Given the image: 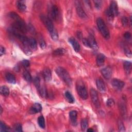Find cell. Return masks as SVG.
Returning <instances> with one entry per match:
<instances>
[{"mask_svg": "<svg viewBox=\"0 0 132 132\" xmlns=\"http://www.w3.org/2000/svg\"><path fill=\"white\" fill-rule=\"evenodd\" d=\"M105 57L102 54H99L96 57V64L99 67L102 66L104 64Z\"/></svg>", "mask_w": 132, "mask_h": 132, "instance_id": "cell-18", "label": "cell"}, {"mask_svg": "<svg viewBox=\"0 0 132 132\" xmlns=\"http://www.w3.org/2000/svg\"><path fill=\"white\" fill-rule=\"evenodd\" d=\"M120 108L121 113L123 114V115H125V114L126 113V106H125V104H123V103H120Z\"/></svg>", "mask_w": 132, "mask_h": 132, "instance_id": "cell-34", "label": "cell"}, {"mask_svg": "<svg viewBox=\"0 0 132 132\" xmlns=\"http://www.w3.org/2000/svg\"><path fill=\"white\" fill-rule=\"evenodd\" d=\"M0 109H1V115L2 114V113H3V109H2V107H0Z\"/></svg>", "mask_w": 132, "mask_h": 132, "instance_id": "cell-45", "label": "cell"}, {"mask_svg": "<svg viewBox=\"0 0 132 132\" xmlns=\"http://www.w3.org/2000/svg\"><path fill=\"white\" fill-rule=\"evenodd\" d=\"M38 123L39 126L42 128H45V118L42 116L39 117L38 119Z\"/></svg>", "mask_w": 132, "mask_h": 132, "instance_id": "cell-28", "label": "cell"}, {"mask_svg": "<svg viewBox=\"0 0 132 132\" xmlns=\"http://www.w3.org/2000/svg\"><path fill=\"white\" fill-rule=\"evenodd\" d=\"M49 14L51 19L55 21H57L59 19L60 16L59 10L58 7L55 5L51 6L50 8Z\"/></svg>", "mask_w": 132, "mask_h": 132, "instance_id": "cell-7", "label": "cell"}, {"mask_svg": "<svg viewBox=\"0 0 132 132\" xmlns=\"http://www.w3.org/2000/svg\"><path fill=\"white\" fill-rule=\"evenodd\" d=\"M9 15L12 19L15 20V22L11 27L20 33H26L27 30V27L25 23L20 18L19 16L15 12L10 13Z\"/></svg>", "mask_w": 132, "mask_h": 132, "instance_id": "cell-1", "label": "cell"}, {"mask_svg": "<svg viewBox=\"0 0 132 132\" xmlns=\"http://www.w3.org/2000/svg\"><path fill=\"white\" fill-rule=\"evenodd\" d=\"M17 7L19 11L24 12L26 9V6L25 5V2L24 1H18L16 3Z\"/></svg>", "mask_w": 132, "mask_h": 132, "instance_id": "cell-21", "label": "cell"}, {"mask_svg": "<svg viewBox=\"0 0 132 132\" xmlns=\"http://www.w3.org/2000/svg\"><path fill=\"white\" fill-rule=\"evenodd\" d=\"M69 42L71 44L73 49L76 52H79L80 51L81 47L79 42L74 38H70L69 39Z\"/></svg>", "mask_w": 132, "mask_h": 132, "instance_id": "cell-15", "label": "cell"}, {"mask_svg": "<svg viewBox=\"0 0 132 132\" xmlns=\"http://www.w3.org/2000/svg\"><path fill=\"white\" fill-rule=\"evenodd\" d=\"M42 75L47 82H50L52 79V72L49 68H46L42 71Z\"/></svg>", "mask_w": 132, "mask_h": 132, "instance_id": "cell-14", "label": "cell"}, {"mask_svg": "<svg viewBox=\"0 0 132 132\" xmlns=\"http://www.w3.org/2000/svg\"><path fill=\"white\" fill-rule=\"evenodd\" d=\"M40 18L41 21L46 26L48 31L50 33L52 39L54 40H57L58 39V35L57 31L54 28V25L51 19L46 17L44 15H41L40 16Z\"/></svg>", "mask_w": 132, "mask_h": 132, "instance_id": "cell-2", "label": "cell"}, {"mask_svg": "<svg viewBox=\"0 0 132 132\" xmlns=\"http://www.w3.org/2000/svg\"><path fill=\"white\" fill-rule=\"evenodd\" d=\"M40 95L43 97H47L48 96V93L46 88L45 86H41L40 88L38 90Z\"/></svg>", "mask_w": 132, "mask_h": 132, "instance_id": "cell-25", "label": "cell"}, {"mask_svg": "<svg viewBox=\"0 0 132 132\" xmlns=\"http://www.w3.org/2000/svg\"><path fill=\"white\" fill-rule=\"evenodd\" d=\"M125 54L128 56V57H131V52L130 50H129L128 49H126L125 50Z\"/></svg>", "mask_w": 132, "mask_h": 132, "instance_id": "cell-43", "label": "cell"}, {"mask_svg": "<svg viewBox=\"0 0 132 132\" xmlns=\"http://www.w3.org/2000/svg\"><path fill=\"white\" fill-rule=\"evenodd\" d=\"M65 53V51L64 49L59 48L56 49L53 52V55L55 56H61L64 55Z\"/></svg>", "mask_w": 132, "mask_h": 132, "instance_id": "cell-26", "label": "cell"}, {"mask_svg": "<svg viewBox=\"0 0 132 132\" xmlns=\"http://www.w3.org/2000/svg\"><path fill=\"white\" fill-rule=\"evenodd\" d=\"M94 6L95 8L97 9H100L102 6V2L101 1H94Z\"/></svg>", "mask_w": 132, "mask_h": 132, "instance_id": "cell-35", "label": "cell"}, {"mask_svg": "<svg viewBox=\"0 0 132 132\" xmlns=\"http://www.w3.org/2000/svg\"><path fill=\"white\" fill-rule=\"evenodd\" d=\"M39 45L40 46V47L42 49H45L46 48V42L45 41V40L41 37L39 39Z\"/></svg>", "mask_w": 132, "mask_h": 132, "instance_id": "cell-33", "label": "cell"}, {"mask_svg": "<svg viewBox=\"0 0 132 132\" xmlns=\"http://www.w3.org/2000/svg\"><path fill=\"white\" fill-rule=\"evenodd\" d=\"M65 99L70 103H73L74 102V98L73 95L69 91H66L64 94Z\"/></svg>", "mask_w": 132, "mask_h": 132, "instance_id": "cell-23", "label": "cell"}, {"mask_svg": "<svg viewBox=\"0 0 132 132\" xmlns=\"http://www.w3.org/2000/svg\"><path fill=\"white\" fill-rule=\"evenodd\" d=\"M0 92H1V94L2 95L4 96H7L9 94V89L7 86H3L1 87Z\"/></svg>", "mask_w": 132, "mask_h": 132, "instance_id": "cell-24", "label": "cell"}, {"mask_svg": "<svg viewBox=\"0 0 132 132\" xmlns=\"http://www.w3.org/2000/svg\"><path fill=\"white\" fill-rule=\"evenodd\" d=\"M101 73L105 79L108 80L112 76V70L109 67H107L101 70Z\"/></svg>", "mask_w": 132, "mask_h": 132, "instance_id": "cell-13", "label": "cell"}, {"mask_svg": "<svg viewBox=\"0 0 132 132\" xmlns=\"http://www.w3.org/2000/svg\"><path fill=\"white\" fill-rule=\"evenodd\" d=\"M82 41H83V44H84L86 47H88V48H90V45H89V42H88V41L87 39L84 38V39H83Z\"/></svg>", "mask_w": 132, "mask_h": 132, "instance_id": "cell-41", "label": "cell"}, {"mask_svg": "<svg viewBox=\"0 0 132 132\" xmlns=\"http://www.w3.org/2000/svg\"><path fill=\"white\" fill-rule=\"evenodd\" d=\"M87 40H88V41L89 42V43L90 45V48H92V49H94V50H96V49H98L97 44L96 42V40L94 38V37L93 35H90L89 36Z\"/></svg>", "mask_w": 132, "mask_h": 132, "instance_id": "cell-16", "label": "cell"}, {"mask_svg": "<svg viewBox=\"0 0 132 132\" xmlns=\"http://www.w3.org/2000/svg\"><path fill=\"white\" fill-rule=\"evenodd\" d=\"M14 129H15V130L17 131H22V125L20 123L16 124L14 126Z\"/></svg>", "mask_w": 132, "mask_h": 132, "instance_id": "cell-37", "label": "cell"}, {"mask_svg": "<svg viewBox=\"0 0 132 132\" xmlns=\"http://www.w3.org/2000/svg\"><path fill=\"white\" fill-rule=\"evenodd\" d=\"M123 68L126 74L128 75L130 73L131 70V63L130 61H125L123 63Z\"/></svg>", "mask_w": 132, "mask_h": 132, "instance_id": "cell-19", "label": "cell"}, {"mask_svg": "<svg viewBox=\"0 0 132 132\" xmlns=\"http://www.w3.org/2000/svg\"><path fill=\"white\" fill-rule=\"evenodd\" d=\"M42 109V106L39 103H36L31 107L29 112L31 114H35L40 112Z\"/></svg>", "mask_w": 132, "mask_h": 132, "instance_id": "cell-12", "label": "cell"}, {"mask_svg": "<svg viewBox=\"0 0 132 132\" xmlns=\"http://www.w3.org/2000/svg\"><path fill=\"white\" fill-rule=\"evenodd\" d=\"M112 84L115 89L118 90H122L124 86V83L123 81L117 79L113 80Z\"/></svg>", "mask_w": 132, "mask_h": 132, "instance_id": "cell-9", "label": "cell"}, {"mask_svg": "<svg viewBox=\"0 0 132 132\" xmlns=\"http://www.w3.org/2000/svg\"><path fill=\"white\" fill-rule=\"evenodd\" d=\"M87 131H94V130L92 128H89L87 129Z\"/></svg>", "mask_w": 132, "mask_h": 132, "instance_id": "cell-44", "label": "cell"}, {"mask_svg": "<svg viewBox=\"0 0 132 132\" xmlns=\"http://www.w3.org/2000/svg\"><path fill=\"white\" fill-rule=\"evenodd\" d=\"M119 13L117 4L115 1H112L111 3L110 6L108 9L106 10V14L109 18H113L118 16Z\"/></svg>", "mask_w": 132, "mask_h": 132, "instance_id": "cell-6", "label": "cell"}, {"mask_svg": "<svg viewBox=\"0 0 132 132\" xmlns=\"http://www.w3.org/2000/svg\"><path fill=\"white\" fill-rule=\"evenodd\" d=\"M10 130V128L8 127L3 122H1L0 123V131H8Z\"/></svg>", "mask_w": 132, "mask_h": 132, "instance_id": "cell-27", "label": "cell"}, {"mask_svg": "<svg viewBox=\"0 0 132 132\" xmlns=\"http://www.w3.org/2000/svg\"><path fill=\"white\" fill-rule=\"evenodd\" d=\"M118 129L120 131H125V126L124 125L123 123L121 120H119L118 122Z\"/></svg>", "mask_w": 132, "mask_h": 132, "instance_id": "cell-32", "label": "cell"}, {"mask_svg": "<svg viewBox=\"0 0 132 132\" xmlns=\"http://www.w3.org/2000/svg\"><path fill=\"white\" fill-rule=\"evenodd\" d=\"M5 53V49L3 47V46H1V48H0V53H1V54H0V55H1V56H2L3 54H4Z\"/></svg>", "mask_w": 132, "mask_h": 132, "instance_id": "cell-42", "label": "cell"}, {"mask_svg": "<svg viewBox=\"0 0 132 132\" xmlns=\"http://www.w3.org/2000/svg\"><path fill=\"white\" fill-rule=\"evenodd\" d=\"M22 65L23 66V67L25 68H27L29 67V65H30V62L27 60H23L22 61Z\"/></svg>", "mask_w": 132, "mask_h": 132, "instance_id": "cell-39", "label": "cell"}, {"mask_svg": "<svg viewBox=\"0 0 132 132\" xmlns=\"http://www.w3.org/2000/svg\"><path fill=\"white\" fill-rule=\"evenodd\" d=\"M96 24L99 31H100L103 37L106 39H108L110 38L109 31L103 20L101 18H97L96 20Z\"/></svg>", "mask_w": 132, "mask_h": 132, "instance_id": "cell-4", "label": "cell"}, {"mask_svg": "<svg viewBox=\"0 0 132 132\" xmlns=\"http://www.w3.org/2000/svg\"><path fill=\"white\" fill-rule=\"evenodd\" d=\"M90 94H91V100L94 105V106L96 108H99L100 107V101H99L98 97V94L97 91L92 88L90 90Z\"/></svg>", "mask_w": 132, "mask_h": 132, "instance_id": "cell-8", "label": "cell"}, {"mask_svg": "<svg viewBox=\"0 0 132 132\" xmlns=\"http://www.w3.org/2000/svg\"><path fill=\"white\" fill-rule=\"evenodd\" d=\"M29 47L32 50H36L37 49V41L35 38H31L29 39Z\"/></svg>", "mask_w": 132, "mask_h": 132, "instance_id": "cell-22", "label": "cell"}, {"mask_svg": "<svg viewBox=\"0 0 132 132\" xmlns=\"http://www.w3.org/2000/svg\"><path fill=\"white\" fill-rule=\"evenodd\" d=\"M96 85L97 89L102 93H104L106 91V86L104 81L100 79H98L96 81Z\"/></svg>", "mask_w": 132, "mask_h": 132, "instance_id": "cell-11", "label": "cell"}, {"mask_svg": "<svg viewBox=\"0 0 132 132\" xmlns=\"http://www.w3.org/2000/svg\"><path fill=\"white\" fill-rule=\"evenodd\" d=\"M33 82H34V84L36 87V88H37V90H38L40 86H41V84H40V80L38 77H35L34 79V80H33Z\"/></svg>", "mask_w": 132, "mask_h": 132, "instance_id": "cell-31", "label": "cell"}, {"mask_svg": "<svg viewBox=\"0 0 132 132\" xmlns=\"http://www.w3.org/2000/svg\"><path fill=\"white\" fill-rule=\"evenodd\" d=\"M76 90L79 95L82 99L83 100L87 99L88 96L87 90L82 81H79L76 83Z\"/></svg>", "mask_w": 132, "mask_h": 132, "instance_id": "cell-5", "label": "cell"}, {"mask_svg": "<svg viewBox=\"0 0 132 132\" xmlns=\"http://www.w3.org/2000/svg\"><path fill=\"white\" fill-rule=\"evenodd\" d=\"M81 126L82 129L85 131L88 128V120L86 119H82L81 123Z\"/></svg>", "mask_w": 132, "mask_h": 132, "instance_id": "cell-29", "label": "cell"}, {"mask_svg": "<svg viewBox=\"0 0 132 132\" xmlns=\"http://www.w3.org/2000/svg\"><path fill=\"white\" fill-rule=\"evenodd\" d=\"M23 77H24V79L28 82H31L32 81V78H31V76L30 75V74L29 73V72H28V71H25L23 73Z\"/></svg>", "mask_w": 132, "mask_h": 132, "instance_id": "cell-30", "label": "cell"}, {"mask_svg": "<svg viewBox=\"0 0 132 132\" xmlns=\"http://www.w3.org/2000/svg\"><path fill=\"white\" fill-rule=\"evenodd\" d=\"M55 72L57 75L68 86H71L72 85V79L68 71L65 69L58 67L56 69Z\"/></svg>", "mask_w": 132, "mask_h": 132, "instance_id": "cell-3", "label": "cell"}, {"mask_svg": "<svg viewBox=\"0 0 132 132\" xmlns=\"http://www.w3.org/2000/svg\"><path fill=\"white\" fill-rule=\"evenodd\" d=\"M121 22L123 26H126L128 23V20L126 17H123L121 19Z\"/></svg>", "mask_w": 132, "mask_h": 132, "instance_id": "cell-36", "label": "cell"}, {"mask_svg": "<svg viewBox=\"0 0 132 132\" xmlns=\"http://www.w3.org/2000/svg\"><path fill=\"white\" fill-rule=\"evenodd\" d=\"M5 79L7 80L8 82H9L10 84H15L16 83V78L14 76V74H13L11 73L8 72L5 74Z\"/></svg>", "mask_w": 132, "mask_h": 132, "instance_id": "cell-20", "label": "cell"}, {"mask_svg": "<svg viewBox=\"0 0 132 132\" xmlns=\"http://www.w3.org/2000/svg\"><path fill=\"white\" fill-rule=\"evenodd\" d=\"M76 9L77 14L80 18H81L82 19L87 18V16L85 12L84 11L83 7L82 6L81 4L79 2H78V3L76 5Z\"/></svg>", "mask_w": 132, "mask_h": 132, "instance_id": "cell-10", "label": "cell"}, {"mask_svg": "<svg viewBox=\"0 0 132 132\" xmlns=\"http://www.w3.org/2000/svg\"><path fill=\"white\" fill-rule=\"evenodd\" d=\"M124 38L127 40L130 39L131 38V34L129 32H126L124 33V34L123 35Z\"/></svg>", "mask_w": 132, "mask_h": 132, "instance_id": "cell-40", "label": "cell"}, {"mask_svg": "<svg viewBox=\"0 0 132 132\" xmlns=\"http://www.w3.org/2000/svg\"><path fill=\"white\" fill-rule=\"evenodd\" d=\"M70 119L73 125H76L77 124V117L78 113L75 111H72L69 113Z\"/></svg>", "mask_w": 132, "mask_h": 132, "instance_id": "cell-17", "label": "cell"}, {"mask_svg": "<svg viewBox=\"0 0 132 132\" xmlns=\"http://www.w3.org/2000/svg\"><path fill=\"white\" fill-rule=\"evenodd\" d=\"M106 104L108 107H113L114 105L115 102H114V101L113 98H109L108 100L107 101Z\"/></svg>", "mask_w": 132, "mask_h": 132, "instance_id": "cell-38", "label": "cell"}]
</instances>
